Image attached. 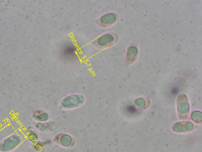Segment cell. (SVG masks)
I'll use <instances>...</instances> for the list:
<instances>
[{
  "mask_svg": "<svg viewBox=\"0 0 202 152\" xmlns=\"http://www.w3.org/2000/svg\"><path fill=\"white\" fill-rule=\"evenodd\" d=\"M115 19L114 16L110 14L103 16L101 18V21L104 24H110L114 21Z\"/></svg>",
  "mask_w": 202,
  "mask_h": 152,
  "instance_id": "2",
  "label": "cell"
},
{
  "mask_svg": "<svg viewBox=\"0 0 202 152\" xmlns=\"http://www.w3.org/2000/svg\"><path fill=\"white\" fill-rule=\"evenodd\" d=\"M113 37L110 35H103L99 39L98 44L101 46L105 45L113 40Z\"/></svg>",
  "mask_w": 202,
  "mask_h": 152,
  "instance_id": "1",
  "label": "cell"
}]
</instances>
